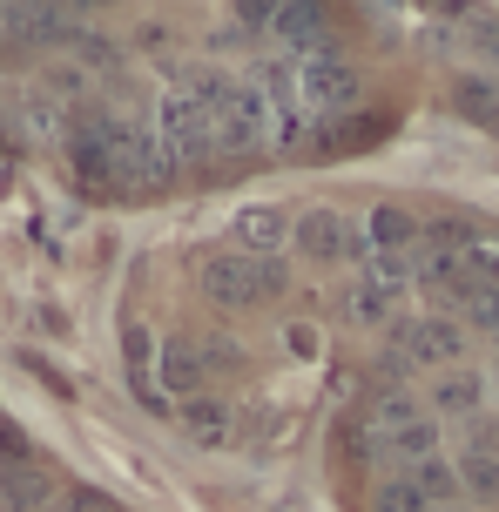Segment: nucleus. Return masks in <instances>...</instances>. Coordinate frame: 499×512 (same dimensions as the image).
Masks as SVG:
<instances>
[{
  "mask_svg": "<svg viewBox=\"0 0 499 512\" xmlns=\"http://www.w3.org/2000/svg\"><path fill=\"white\" fill-rule=\"evenodd\" d=\"M14 54H21V48H14V41H7V34H0V68H7V61H14Z\"/></svg>",
  "mask_w": 499,
  "mask_h": 512,
  "instance_id": "28",
  "label": "nucleus"
},
{
  "mask_svg": "<svg viewBox=\"0 0 499 512\" xmlns=\"http://www.w3.org/2000/svg\"><path fill=\"white\" fill-rule=\"evenodd\" d=\"M297 68V108H304V122H344L351 108H358V95H365V75L344 61L338 48L324 54H304V61H290Z\"/></svg>",
  "mask_w": 499,
  "mask_h": 512,
  "instance_id": "1",
  "label": "nucleus"
},
{
  "mask_svg": "<svg viewBox=\"0 0 499 512\" xmlns=\"http://www.w3.org/2000/svg\"><path fill=\"white\" fill-rule=\"evenodd\" d=\"M250 283H257V310L277 304V297L290 290V263L284 256H250Z\"/></svg>",
  "mask_w": 499,
  "mask_h": 512,
  "instance_id": "21",
  "label": "nucleus"
},
{
  "mask_svg": "<svg viewBox=\"0 0 499 512\" xmlns=\"http://www.w3.org/2000/svg\"><path fill=\"white\" fill-rule=\"evenodd\" d=\"M412 418H432V411H425L412 391H385V398L365 411V432H371V438H392L398 425H412Z\"/></svg>",
  "mask_w": 499,
  "mask_h": 512,
  "instance_id": "18",
  "label": "nucleus"
},
{
  "mask_svg": "<svg viewBox=\"0 0 499 512\" xmlns=\"http://www.w3.org/2000/svg\"><path fill=\"white\" fill-rule=\"evenodd\" d=\"M54 499V479L41 465H0V512H41Z\"/></svg>",
  "mask_w": 499,
  "mask_h": 512,
  "instance_id": "13",
  "label": "nucleus"
},
{
  "mask_svg": "<svg viewBox=\"0 0 499 512\" xmlns=\"http://www.w3.org/2000/svg\"><path fill=\"white\" fill-rule=\"evenodd\" d=\"M196 290H203V304L216 310H257V283H250V256L243 250H216L196 263Z\"/></svg>",
  "mask_w": 499,
  "mask_h": 512,
  "instance_id": "6",
  "label": "nucleus"
},
{
  "mask_svg": "<svg viewBox=\"0 0 499 512\" xmlns=\"http://www.w3.org/2000/svg\"><path fill=\"white\" fill-rule=\"evenodd\" d=\"M196 358H203V371L216 378V371H237V364H243V351L230 344V337H203V344H196Z\"/></svg>",
  "mask_w": 499,
  "mask_h": 512,
  "instance_id": "24",
  "label": "nucleus"
},
{
  "mask_svg": "<svg viewBox=\"0 0 499 512\" xmlns=\"http://www.w3.org/2000/svg\"><path fill=\"white\" fill-rule=\"evenodd\" d=\"M479 398H486V384H479V371H439V384H432V411L439 418H479Z\"/></svg>",
  "mask_w": 499,
  "mask_h": 512,
  "instance_id": "14",
  "label": "nucleus"
},
{
  "mask_svg": "<svg viewBox=\"0 0 499 512\" xmlns=\"http://www.w3.org/2000/svg\"><path fill=\"white\" fill-rule=\"evenodd\" d=\"M459 472V492H473V499H499V452H466V459H452Z\"/></svg>",
  "mask_w": 499,
  "mask_h": 512,
  "instance_id": "19",
  "label": "nucleus"
},
{
  "mask_svg": "<svg viewBox=\"0 0 499 512\" xmlns=\"http://www.w3.org/2000/svg\"><path fill=\"white\" fill-rule=\"evenodd\" d=\"M176 425H183L189 445H230L237 438V405L230 398H216V391H203V398H189V405H176Z\"/></svg>",
  "mask_w": 499,
  "mask_h": 512,
  "instance_id": "8",
  "label": "nucleus"
},
{
  "mask_svg": "<svg viewBox=\"0 0 499 512\" xmlns=\"http://www.w3.org/2000/svg\"><path fill=\"white\" fill-rule=\"evenodd\" d=\"M290 243L311 256V263H365L371 243L351 230V216L338 209H304V216H290Z\"/></svg>",
  "mask_w": 499,
  "mask_h": 512,
  "instance_id": "4",
  "label": "nucleus"
},
{
  "mask_svg": "<svg viewBox=\"0 0 499 512\" xmlns=\"http://www.w3.org/2000/svg\"><path fill=\"white\" fill-rule=\"evenodd\" d=\"M398 297H405V283H378V277H358V290L344 297V317L351 324H385L398 310Z\"/></svg>",
  "mask_w": 499,
  "mask_h": 512,
  "instance_id": "16",
  "label": "nucleus"
},
{
  "mask_svg": "<svg viewBox=\"0 0 499 512\" xmlns=\"http://www.w3.org/2000/svg\"><path fill=\"white\" fill-rule=\"evenodd\" d=\"M419 236H425V223L412 216V209H392V203H378V209H371V223H365V243L378 256H412V250H419Z\"/></svg>",
  "mask_w": 499,
  "mask_h": 512,
  "instance_id": "11",
  "label": "nucleus"
},
{
  "mask_svg": "<svg viewBox=\"0 0 499 512\" xmlns=\"http://www.w3.org/2000/svg\"><path fill=\"white\" fill-rule=\"evenodd\" d=\"M237 236L250 243L243 256H277L290 243V216H284V209H270V203H257V209H243V216H237Z\"/></svg>",
  "mask_w": 499,
  "mask_h": 512,
  "instance_id": "15",
  "label": "nucleus"
},
{
  "mask_svg": "<svg viewBox=\"0 0 499 512\" xmlns=\"http://www.w3.org/2000/svg\"><path fill=\"white\" fill-rule=\"evenodd\" d=\"M378 452H385V459L419 465V459H432V452H439V425H432V418H412V425H398L392 438H378Z\"/></svg>",
  "mask_w": 499,
  "mask_h": 512,
  "instance_id": "17",
  "label": "nucleus"
},
{
  "mask_svg": "<svg viewBox=\"0 0 499 512\" xmlns=\"http://www.w3.org/2000/svg\"><path fill=\"white\" fill-rule=\"evenodd\" d=\"M14 122H21L27 142H68V108L54 102L41 81H27V88H14Z\"/></svg>",
  "mask_w": 499,
  "mask_h": 512,
  "instance_id": "9",
  "label": "nucleus"
},
{
  "mask_svg": "<svg viewBox=\"0 0 499 512\" xmlns=\"http://www.w3.org/2000/svg\"><path fill=\"white\" fill-rule=\"evenodd\" d=\"M398 479H405V486L419 492V506H425V512H452V499H459V472H452V459H446V452H432V459L405 465Z\"/></svg>",
  "mask_w": 499,
  "mask_h": 512,
  "instance_id": "12",
  "label": "nucleus"
},
{
  "mask_svg": "<svg viewBox=\"0 0 499 512\" xmlns=\"http://www.w3.org/2000/svg\"><path fill=\"white\" fill-rule=\"evenodd\" d=\"M392 351H398L405 364L452 371V364L466 358V331H459L452 317H405V324H392Z\"/></svg>",
  "mask_w": 499,
  "mask_h": 512,
  "instance_id": "5",
  "label": "nucleus"
},
{
  "mask_svg": "<svg viewBox=\"0 0 499 512\" xmlns=\"http://www.w3.org/2000/svg\"><path fill=\"white\" fill-rule=\"evenodd\" d=\"M176 176H183V169H176V155L162 149L156 122H115V182H108V189L149 203V196H162Z\"/></svg>",
  "mask_w": 499,
  "mask_h": 512,
  "instance_id": "2",
  "label": "nucleus"
},
{
  "mask_svg": "<svg viewBox=\"0 0 499 512\" xmlns=\"http://www.w3.org/2000/svg\"><path fill=\"white\" fill-rule=\"evenodd\" d=\"M156 135H162V149L176 155V169H183V162H210V155H216L210 115L189 102L183 88H162V102H156Z\"/></svg>",
  "mask_w": 499,
  "mask_h": 512,
  "instance_id": "3",
  "label": "nucleus"
},
{
  "mask_svg": "<svg viewBox=\"0 0 499 512\" xmlns=\"http://www.w3.org/2000/svg\"><path fill=\"white\" fill-rule=\"evenodd\" d=\"M324 27H331V14H324V7H297V0L270 7V34H277L284 48H297V61L331 48V41H324Z\"/></svg>",
  "mask_w": 499,
  "mask_h": 512,
  "instance_id": "10",
  "label": "nucleus"
},
{
  "mask_svg": "<svg viewBox=\"0 0 499 512\" xmlns=\"http://www.w3.org/2000/svg\"><path fill=\"white\" fill-rule=\"evenodd\" d=\"M459 108H466L479 128H493V135H499V95L486 88V81H459Z\"/></svg>",
  "mask_w": 499,
  "mask_h": 512,
  "instance_id": "22",
  "label": "nucleus"
},
{
  "mask_svg": "<svg viewBox=\"0 0 499 512\" xmlns=\"http://www.w3.org/2000/svg\"><path fill=\"white\" fill-rule=\"evenodd\" d=\"M290 351H304V358L317 351V331H311V324H290Z\"/></svg>",
  "mask_w": 499,
  "mask_h": 512,
  "instance_id": "27",
  "label": "nucleus"
},
{
  "mask_svg": "<svg viewBox=\"0 0 499 512\" xmlns=\"http://www.w3.org/2000/svg\"><path fill=\"white\" fill-rule=\"evenodd\" d=\"M459 310L473 317L479 331H493V337H499V283H473V297H466Z\"/></svg>",
  "mask_w": 499,
  "mask_h": 512,
  "instance_id": "23",
  "label": "nucleus"
},
{
  "mask_svg": "<svg viewBox=\"0 0 499 512\" xmlns=\"http://www.w3.org/2000/svg\"><path fill=\"white\" fill-rule=\"evenodd\" d=\"M371 512H425V506H419V492L405 486V479H385L378 499H371Z\"/></svg>",
  "mask_w": 499,
  "mask_h": 512,
  "instance_id": "25",
  "label": "nucleus"
},
{
  "mask_svg": "<svg viewBox=\"0 0 499 512\" xmlns=\"http://www.w3.org/2000/svg\"><path fill=\"white\" fill-rule=\"evenodd\" d=\"M61 512H122L108 492H95V486H75L68 499H61Z\"/></svg>",
  "mask_w": 499,
  "mask_h": 512,
  "instance_id": "26",
  "label": "nucleus"
},
{
  "mask_svg": "<svg viewBox=\"0 0 499 512\" xmlns=\"http://www.w3.org/2000/svg\"><path fill=\"white\" fill-rule=\"evenodd\" d=\"M156 378H162V391H169L176 405H189V398L210 391V371H203V358H196L189 337H162L156 344Z\"/></svg>",
  "mask_w": 499,
  "mask_h": 512,
  "instance_id": "7",
  "label": "nucleus"
},
{
  "mask_svg": "<svg viewBox=\"0 0 499 512\" xmlns=\"http://www.w3.org/2000/svg\"><path fill=\"white\" fill-rule=\"evenodd\" d=\"M122 351H129L135 391H142V398H156V337L142 331V324H129V331H122Z\"/></svg>",
  "mask_w": 499,
  "mask_h": 512,
  "instance_id": "20",
  "label": "nucleus"
}]
</instances>
